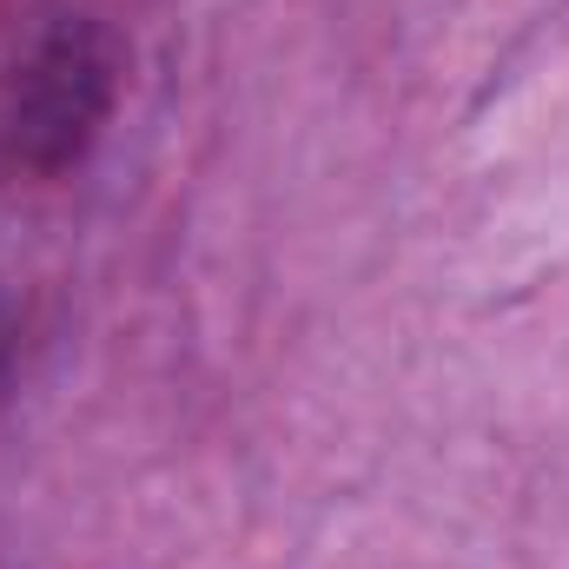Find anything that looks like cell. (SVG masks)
I'll list each match as a JSON object with an SVG mask.
<instances>
[{"instance_id": "1", "label": "cell", "mask_w": 569, "mask_h": 569, "mask_svg": "<svg viewBox=\"0 0 569 569\" xmlns=\"http://www.w3.org/2000/svg\"><path fill=\"white\" fill-rule=\"evenodd\" d=\"M120 80V47L100 13L73 0L33 7L0 40V159L20 172H53L100 133Z\"/></svg>"}]
</instances>
